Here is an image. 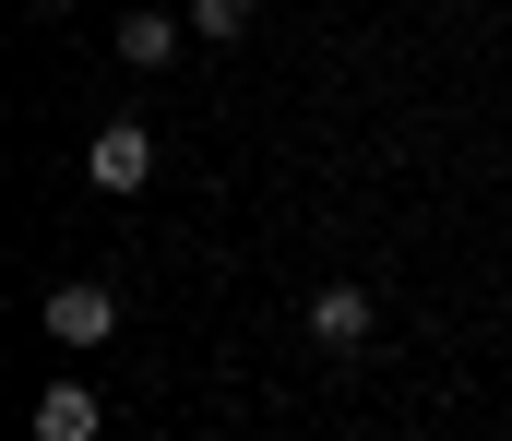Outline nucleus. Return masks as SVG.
<instances>
[{
    "label": "nucleus",
    "instance_id": "f257e3e1",
    "mask_svg": "<svg viewBox=\"0 0 512 441\" xmlns=\"http://www.w3.org/2000/svg\"><path fill=\"white\" fill-rule=\"evenodd\" d=\"M84 179H96V191H143V179H155V120H96Z\"/></svg>",
    "mask_w": 512,
    "mask_h": 441
},
{
    "label": "nucleus",
    "instance_id": "f03ea898",
    "mask_svg": "<svg viewBox=\"0 0 512 441\" xmlns=\"http://www.w3.org/2000/svg\"><path fill=\"white\" fill-rule=\"evenodd\" d=\"M36 322H48V334L84 358V346H108V334H120V298L96 287V275H72V287H48V310H36Z\"/></svg>",
    "mask_w": 512,
    "mask_h": 441
},
{
    "label": "nucleus",
    "instance_id": "7ed1b4c3",
    "mask_svg": "<svg viewBox=\"0 0 512 441\" xmlns=\"http://www.w3.org/2000/svg\"><path fill=\"white\" fill-rule=\"evenodd\" d=\"M370 334H382L370 287H322V298H310V346H322V358H358Z\"/></svg>",
    "mask_w": 512,
    "mask_h": 441
},
{
    "label": "nucleus",
    "instance_id": "20e7f679",
    "mask_svg": "<svg viewBox=\"0 0 512 441\" xmlns=\"http://www.w3.org/2000/svg\"><path fill=\"white\" fill-rule=\"evenodd\" d=\"M179 48H191V12H167V0H143V12L120 24V60H131V72H167Z\"/></svg>",
    "mask_w": 512,
    "mask_h": 441
},
{
    "label": "nucleus",
    "instance_id": "39448f33",
    "mask_svg": "<svg viewBox=\"0 0 512 441\" xmlns=\"http://www.w3.org/2000/svg\"><path fill=\"white\" fill-rule=\"evenodd\" d=\"M96 430H108V406H96L84 382H48V394H36V441H96Z\"/></svg>",
    "mask_w": 512,
    "mask_h": 441
},
{
    "label": "nucleus",
    "instance_id": "423d86ee",
    "mask_svg": "<svg viewBox=\"0 0 512 441\" xmlns=\"http://www.w3.org/2000/svg\"><path fill=\"white\" fill-rule=\"evenodd\" d=\"M251 12H262V0H191V36H239Z\"/></svg>",
    "mask_w": 512,
    "mask_h": 441
},
{
    "label": "nucleus",
    "instance_id": "0eeeda50",
    "mask_svg": "<svg viewBox=\"0 0 512 441\" xmlns=\"http://www.w3.org/2000/svg\"><path fill=\"white\" fill-rule=\"evenodd\" d=\"M36 12H72V0H36Z\"/></svg>",
    "mask_w": 512,
    "mask_h": 441
}]
</instances>
